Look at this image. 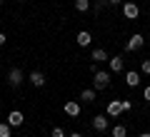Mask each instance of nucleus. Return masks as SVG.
Masks as SVG:
<instances>
[{"label": "nucleus", "instance_id": "1", "mask_svg": "<svg viewBox=\"0 0 150 137\" xmlns=\"http://www.w3.org/2000/svg\"><path fill=\"white\" fill-rule=\"evenodd\" d=\"M110 70H95L93 72V85H95V90H105L108 85H110Z\"/></svg>", "mask_w": 150, "mask_h": 137}, {"label": "nucleus", "instance_id": "2", "mask_svg": "<svg viewBox=\"0 0 150 137\" xmlns=\"http://www.w3.org/2000/svg\"><path fill=\"white\" fill-rule=\"evenodd\" d=\"M123 15L128 18V20H138L140 18V8L135 5L133 0H128V3H123Z\"/></svg>", "mask_w": 150, "mask_h": 137}, {"label": "nucleus", "instance_id": "3", "mask_svg": "<svg viewBox=\"0 0 150 137\" xmlns=\"http://www.w3.org/2000/svg\"><path fill=\"white\" fill-rule=\"evenodd\" d=\"M8 85H10V87H20L23 85V70L20 67H13L10 72H8Z\"/></svg>", "mask_w": 150, "mask_h": 137}, {"label": "nucleus", "instance_id": "4", "mask_svg": "<svg viewBox=\"0 0 150 137\" xmlns=\"http://www.w3.org/2000/svg\"><path fill=\"white\" fill-rule=\"evenodd\" d=\"M143 42H145V37L135 32V35L130 37L128 42H125V50H128V53H135V50H140V48H143Z\"/></svg>", "mask_w": 150, "mask_h": 137}, {"label": "nucleus", "instance_id": "5", "mask_svg": "<svg viewBox=\"0 0 150 137\" xmlns=\"http://www.w3.org/2000/svg\"><path fill=\"white\" fill-rule=\"evenodd\" d=\"M120 112H123V100H110L105 107V115L108 117H118Z\"/></svg>", "mask_w": 150, "mask_h": 137}, {"label": "nucleus", "instance_id": "6", "mask_svg": "<svg viewBox=\"0 0 150 137\" xmlns=\"http://www.w3.org/2000/svg\"><path fill=\"white\" fill-rule=\"evenodd\" d=\"M23 122H25V117H23V112H20V110L8 112V125H10V127H20Z\"/></svg>", "mask_w": 150, "mask_h": 137}, {"label": "nucleus", "instance_id": "7", "mask_svg": "<svg viewBox=\"0 0 150 137\" xmlns=\"http://www.w3.org/2000/svg\"><path fill=\"white\" fill-rule=\"evenodd\" d=\"M93 130L95 132H105L108 130V115H95L93 117Z\"/></svg>", "mask_w": 150, "mask_h": 137}, {"label": "nucleus", "instance_id": "8", "mask_svg": "<svg viewBox=\"0 0 150 137\" xmlns=\"http://www.w3.org/2000/svg\"><path fill=\"white\" fill-rule=\"evenodd\" d=\"M63 110H65V115H70V117H78V115H80V102H75V100H68Z\"/></svg>", "mask_w": 150, "mask_h": 137}, {"label": "nucleus", "instance_id": "9", "mask_svg": "<svg viewBox=\"0 0 150 137\" xmlns=\"http://www.w3.org/2000/svg\"><path fill=\"white\" fill-rule=\"evenodd\" d=\"M108 67H110V72H123V58H118V55H115V58H108Z\"/></svg>", "mask_w": 150, "mask_h": 137}, {"label": "nucleus", "instance_id": "10", "mask_svg": "<svg viewBox=\"0 0 150 137\" xmlns=\"http://www.w3.org/2000/svg\"><path fill=\"white\" fill-rule=\"evenodd\" d=\"M90 40H93V35H90L88 30H80L78 35H75V42H78L80 48H88V45H90Z\"/></svg>", "mask_w": 150, "mask_h": 137}, {"label": "nucleus", "instance_id": "11", "mask_svg": "<svg viewBox=\"0 0 150 137\" xmlns=\"http://www.w3.org/2000/svg\"><path fill=\"white\" fill-rule=\"evenodd\" d=\"M28 80L33 82V87H43V85H45V75L40 72V70H33V72H30V77H28Z\"/></svg>", "mask_w": 150, "mask_h": 137}, {"label": "nucleus", "instance_id": "12", "mask_svg": "<svg viewBox=\"0 0 150 137\" xmlns=\"http://www.w3.org/2000/svg\"><path fill=\"white\" fill-rule=\"evenodd\" d=\"M125 85H128V87H138L140 85V72H135V70L125 72Z\"/></svg>", "mask_w": 150, "mask_h": 137}, {"label": "nucleus", "instance_id": "13", "mask_svg": "<svg viewBox=\"0 0 150 137\" xmlns=\"http://www.w3.org/2000/svg\"><path fill=\"white\" fill-rule=\"evenodd\" d=\"M93 60H95V65L98 63H108V53L103 48H95V50H93Z\"/></svg>", "mask_w": 150, "mask_h": 137}, {"label": "nucleus", "instance_id": "14", "mask_svg": "<svg viewBox=\"0 0 150 137\" xmlns=\"http://www.w3.org/2000/svg\"><path fill=\"white\" fill-rule=\"evenodd\" d=\"M80 100L83 102H95V87H88L80 92Z\"/></svg>", "mask_w": 150, "mask_h": 137}, {"label": "nucleus", "instance_id": "15", "mask_svg": "<svg viewBox=\"0 0 150 137\" xmlns=\"http://www.w3.org/2000/svg\"><path fill=\"white\" fill-rule=\"evenodd\" d=\"M75 10L78 13H88L90 10V0H75Z\"/></svg>", "mask_w": 150, "mask_h": 137}, {"label": "nucleus", "instance_id": "16", "mask_svg": "<svg viewBox=\"0 0 150 137\" xmlns=\"http://www.w3.org/2000/svg\"><path fill=\"white\" fill-rule=\"evenodd\" d=\"M0 137H13V127L8 122H0Z\"/></svg>", "mask_w": 150, "mask_h": 137}, {"label": "nucleus", "instance_id": "17", "mask_svg": "<svg viewBox=\"0 0 150 137\" xmlns=\"http://www.w3.org/2000/svg\"><path fill=\"white\" fill-rule=\"evenodd\" d=\"M125 135H128V130H125L123 125H115V127H112V137H125Z\"/></svg>", "mask_w": 150, "mask_h": 137}, {"label": "nucleus", "instance_id": "18", "mask_svg": "<svg viewBox=\"0 0 150 137\" xmlns=\"http://www.w3.org/2000/svg\"><path fill=\"white\" fill-rule=\"evenodd\" d=\"M50 137H65V130H63V127H53Z\"/></svg>", "mask_w": 150, "mask_h": 137}, {"label": "nucleus", "instance_id": "19", "mask_svg": "<svg viewBox=\"0 0 150 137\" xmlns=\"http://www.w3.org/2000/svg\"><path fill=\"white\" fill-rule=\"evenodd\" d=\"M140 72H143V75H150V60H143V65H140Z\"/></svg>", "mask_w": 150, "mask_h": 137}, {"label": "nucleus", "instance_id": "20", "mask_svg": "<svg viewBox=\"0 0 150 137\" xmlns=\"http://www.w3.org/2000/svg\"><path fill=\"white\" fill-rule=\"evenodd\" d=\"M143 100H148V102H150V85L143 90Z\"/></svg>", "mask_w": 150, "mask_h": 137}, {"label": "nucleus", "instance_id": "21", "mask_svg": "<svg viewBox=\"0 0 150 137\" xmlns=\"http://www.w3.org/2000/svg\"><path fill=\"white\" fill-rule=\"evenodd\" d=\"M130 107H133V105H130V100H123V112H128Z\"/></svg>", "mask_w": 150, "mask_h": 137}, {"label": "nucleus", "instance_id": "22", "mask_svg": "<svg viewBox=\"0 0 150 137\" xmlns=\"http://www.w3.org/2000/svg\"><path fill=\"white\" fill-rule=\"evenodd\" d=\"M5 42H8V35H5V32H0V48H3Z\"/></svg>", "mask_w": 150, "mask_h": 137}, {"label": "nucleus", "instance_id": "23", "mask_svg": "<svg viewBox=\"0 0 150 137\" xmlns=\"http://www.w3.org/2000/svg\"><path fill=\"white\" fill-rule=\"evenodd\" d=\"M108 3H110V5H120V3H123V0H108Z\"/></svg>", "mask_w": 150, "mask_h": 137}, {"label": "nucleus", "instance_id": "24", "mask_svg": "<svg viewBox=\"0 0 150 137\" xmlns=\"http://www.w3.org/2000/svg\"><path fill=\"white\" fill-rule=\"evenodd\" d=\"M70 137H83V135H80V132H73V135H70Z\"/></svg>", "mask_w": 150, "mask_h": 137}, {"label": "nucleus", "instance_id": "25", "mask_svg": "<svg viewBox=\"0 0 150 137\" xmlns=\"http://www.w3.org/2000/svg\"><path fill=\"white\" fill-rule=\"evenodd\" d=\"M140 137H150V132H143V135H140Z\"/></svg>", "mask_w": 150, "mask_h": 137}, {"label": "nucleus", "instance_id": "26", "mask_svg": "<svg viewBox=\"0 0 150 137\" xmlns=\"http://www.w3.org/2000/svg\"><path fill=\"white\" fill-rule=\"evenodd\" d=\"M0 3H5V0H0Z\"/></svg>", "mask_w": 150, "mask_h": 137}, {"label": "nucleus", "instance_id": "27", "mask_svg": "<svg viewBox=\"0 0 150 137\" xmlns=\"http://www.w3.org/2000/svg\"><path fill=\"white\" fill-rule=\"evenodd\" d=\"M20 3H23V0H20Z\"/></svg>", "mask_w": 150, "mask_h": 137}, {"label": "nucleus", "instance_id": "28", "mask_svg": "<svg viewBox=\"0 0 150 137\" xmlns=\"http://www.w3.org/2000/svg\"><path fill=\"white\" fill-rule=\"evenodd\" d=\"M110 137H112V135H110Z\"/></svg>", "mask_w": 150, "mask_h": 137}]
</instances>
